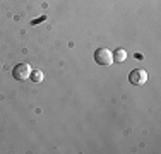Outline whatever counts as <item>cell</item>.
Listing matches in <instances>:
<instances>
[{
  "label": "cell",
  "instance_id": "cell-1",
  "mask_svg": "<svg viewBox=\"0 0 161 154\" xmlns=\"http://www.w3.org/2000/svg\"><path fill=\"white\" fill-rule=\"evenodd\" d=\"M94 62L98 65H103V67H108V65L113 63V53L110 52L108 48H98L94 52Z\"/></svg>",
  "mask_w": 161,
  "mask_h": 154
},
{
  "label": "cell",
  "instance_id": "cell-2",
  "mask_svg": "<svg viewBox=\"0 0 161 154\" xmlns=\"http://www.w3.org/2000/svg\"><path fill=\"white\" fill-rule=\"evenodd\" d=\"M31 65L29 63H17L16 67H14V70H12V77L16 80H28L29 79V75H31Z\"/></svg>",
  "mask_w": 161,
  "mask_h": 154
},
{
  "label": "cell",
  "instance_id": "cell-3",
  "mask_svg": "<svg viewBox=\"0 0 161 154\" xmlns=\"http://www.w3.org/2000/svg\"><path fill=\"white\" fill-rule=\"evenodd\" d=\"M129 82L134 84V86H142V84L147 82V72L144 69H134L129 74Z\"/></svg>",
  "mask_w": 161,
  "mask_h": 154
},
{
  "label": "cell",
  "instance_id": "cell-4",
  "mask_svg": "<svg viewBox=\"0 0 161 154\" xmlns=\"http://www.w3.org/2000/svg\"><path fill=\"white\" fill-rule=\"evenodd\" d=\"M113 53V62H124L127 58V52L124 48H118L117 52H112Z\"/></svg>",
  "mask_w": 161,
  "mask_h": 154
},
{
  "label": "cell",
  "instance_id": "cell-5",
  "mask_svg": "<svg viewBox=\"0 0 161 154\" xmlns=\"http://www.w3.org/2000/svg\"><path fill=\"white\" fill-rule=\"evenodd\" d=\"M43 72L41 70H31V75H29V79L33 80V82H41L43 80Z\"/></svg>",
  "mask_w": 161,
  "mask_h": 154
}]
</instances>
